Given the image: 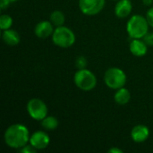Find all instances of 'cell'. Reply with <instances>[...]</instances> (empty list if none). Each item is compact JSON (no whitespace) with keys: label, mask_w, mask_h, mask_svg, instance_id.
<instances>
[{"label":"cell","mask_w":153,"mask_h":153,"mask_svg":"<svg viewBox=\"0 0 153 153\" xmlns=\"http://www.w3.org/2000/svg\"><path fill=\"white\" fill-rule=\"evenodd\" d=\"M51 38L53 43L61 48H69L76 41V36L73 30L65 25L56 27Z\"/></svg>","instance_id":"obj_4"},{"label":"cell","mask_w":153,"mask_h":153,"mask_svg":"<svg viewBox=\"0 0 153 153\" xmlns=\"http://www.w3.org/2000/svg\"><path fill=\"white\" fill-rule=\"evenodd\" d=\"M108 153H123L124 151L118 147H111L110 149L108 150Z\"/></svg>","instance_id":"obj_22"},{"label":"cell","mask_w":153,"mask_h":153,"mask_svg":"<svg viewBox=\"0 0 153 153\" xmlns=\"http://www.w3.org/2000/svg\"><path fill=\"white\" fill-rule=\"evenodd\" d=\"M29 143L31 144L37 151L45 150L50 143V137L47 132L38 130L30 134Z\"/></svg>","instance_id":"obj_8"},{"label":"cell","mask_w":153,"mask_h":153,"mask_svg":"<svg viewBox=\"0 0 153 153\" xmlns=\"http://www.w3.org/2000/svg\"><path fill=\"white\" fill-rule=\"evenodd\" d=\"M106 0H79L81 12L88 16L99 14L105 7Z\"/></svg>","instance_id":"obj_7"},{"label":"cell","mask_w":153,"mask_h":153,"mask_svg":"<svg viewBox=\"0 0 153 153\" xmlns=\"http://www.w3.org/2000/svg\"><path fill=\"white\" fill-rule=\"evenodd\" d=\"M131 100V92L126 87H122L116 91L114 94V100L119 106H125L129 103Z\"/></svg>","instance_id":"obj_14"},{"label":"cell","mask_w":153,"mask_h":153,"mask_svg":"<svg viewBox=\"0 0 153 153\" xmlns=\"http://www.w3.org/2000/svg\"><path fill=\"white\" fill-rule=\"evenodd\" d=\"M150 25L145 16L142 14L132 15L126 23V32L133 39H143L149 32Z\"/></svg>","instance_id":"obj_2"},{"label":"cell","mask_w":153,"mask_h":153,"mask_svg":"<svg viewBox=\"0 0 153 153\" xmlns=\"http://www.w3.org/2000/svg\"><path fill=\"white\" fill-rule=\"evenodd\" d=\"M55 28L56 27L50 21H41L36 24L34 28V34L39 39H48L52 36Z\"/></svg>","instance_id":"obj_9"},{"label":"cell","mask_w":153,"mask_h":153,"mask_svg":"<svg viewBox=\"0 0 153 153\" xmlns=\"http://www.w3.org/2000/svg\"><path fill=\"white\" fill-rule=\"evenodd\" d=\"M74 82L75 86L82 91H91L95 89L98 83V79L91 70L77 69L74 75Z\"/></svg>","instance_id":"obj_3"},{"label":"cell","mask_w":153,"mask_h":153,"mask_svg":"<svg viewBox=\"0 0 153 153\" xmlns=\"http://www.w3.org/2000/svg\"><path fill=\"white\" fill-rule=\"evenodd\" d=\"M88 61L84 56H79L75 59V66L77 69H84L87 67Z\"/></svg>","instance_id":"obj_18"},{"label":"cell","mask_w":153,"mask_h":153,"mask_svg":"<svg viewBox=\"0 0 153 153\" xmlns=\"http://www.w3.org/2000/svg\"><path fill=\"white\" fill-rule=\"evenodd\" d=\"M114 1H118V0H114Z\"/></svg>","instance_id":"obj_25"},{"label":"cell","mask_w":153,"mask_h":153,"mask_svg":"<svg viewBox=\"0 0 153 153\" xmlns=\"http://www.w3.org/2000/svg\"><path fill=\"white\" fill-rule=\"evenodd\" d=\"M131 138L136 143H142L148 140L150 136V129L145 125H136L131 130Z\"/></svg>","instance_id":"obj_10"},{"label":"cell","mask_w":153,"mask_h":153,"mask_svg":"<svg viewBox=\"0 0 153 153\" xmlns=\"http://www.w3.org/2000/svg\"><path fill=\"white\" fill-rule=\"evenodd\" d=\"M2 39L7 46L15 47L21 42V36L15 30L8 29L2 30Z\"/></svg>","instance_id":"obj_13"},{"label":"cell","mask_w":153,"mask_h":153,"mask_svg":"<svg viewBox=\"0 0 153 153\" xmlns=\"http://www.w3.org/2000/svg\"><path fill=\"white\" fill-rule=\"evenodd\" d=\"M133 11V4L131 0H118L115 5L114 12L117 18H127Z\"/></svg>","instance_id":"obj_11"},{"label":"cell","mask_w":153,"mask_h":153,"mask_svg":"<svg viewBox=\"0 0 153 153\" xmlns=\"http://www.w3.org/2000/svg\"><path fill=\"white\" fill-rule=\"evenodd\" d=\"M5 1H7V2H9L10 4H12V3H14V2H17L18 0H5Z\"/></svg>","instance_id":"obj_24"},{"label":"cell","mask_w":153,"mask_h":153,"mask_svg":"<svg viewBox=\"0 0 153 153\" xmlns=\"http://www.w3.org/2000/svg\"><path fill=\"white\" fill-rule=\"evenodd\" d=\"M40 126L45 131H54L59 126V121L54 116H47L43 120L40 121Z\"/></svg>","instance_id":"obj_15"},{"label":"cell","mask_w":153,"mask_h":153,"mask_svg":"<svg viewBox=\"0 0 153 153\" xmlns=\"http://www.w3.org/2000/svg\"><path fill=\"white\" fill-rule=\"evenodd\" d=\"M103 79L106 86L114 91L125 87L127 82V76L125 71L117 66L109 67L106 70Z\"/></svg>","instance_id":"obj_5"},{"label":"cell","mask_w":153,"mask_h":153,"mask_svg":"<svg viewBox=\"0 0 153 153\" xmlns=\"http://www.w3.org/2000/svg\"><path fill=\"white\" fill-rule=\"evenodd\" d=\"M19 152L22 153H36L37 152V150H36L31 144L28 143V144H26L24 147L21 148V149L19 150Z\"/></svg>","instance_id":"obj_19"},{"label":"cell","mask_w":153,"mask_h":153,"mask_svg":"<svg viewBox=\"0 0 153 153\" xmlns=\"http://www.w3.org/2000/svg\"><path fill=\"white\" fill-rule=\"evenodd\" d=\"M10 3L5 1V0H0V8L2 11H4V9H6L7 7H9Z\"/></svg>","instance_id":"obj_23"},{"label":"cell","mask_w":153,"mask_h":153,"mask_svg":"<svg viewBox=\"0 0 153 153\" xmlns=\"http://www.w3.org/2000/svg\"><path fill=\"white\" fill-rule=\"evenodd\" d=\"M146 19H147V22L150 25V27L153 28V6H152L146 13V15H145Z\"/></svg>","instance_id":"obj_20"},{"label":"cell","mask_w":153,"mask_h":153,"mask_svg":"<svg viewBox=\"0 0 153 153\" xmlns=\"http://www.w3.org/2000/svg\"><path fill=\"white\" fill-rule=\"evenodd\" d=\"M144 42L148 45V47H153V32H148L144 38L143 39Z\"/></svg>","instance_id":"obj_21"},{"label":"cell","mask_w":153,"mask_h":153,"mask_svg":"<svg viewBox=\"0 0 153 153\" xmlns=\"http://www.w3.org/2000/svg\"><path fill=\"white\" fill-rule=\"evenodd\" d=\"M49 21L55 27H59L65 25V15L61 10H54L49 15Z\"/></svg>","instance_id":"obj_16"},{"label":"cell","mask_w":153,"mask_h":153,"mask_svg":"<svg viewBox=\"0 0 153 153\" xmlns=\"http://www.w3.org/2000/svg\"><path fill=\"white\" fill-rule=\"evenodd\" d=\"M129 50L133 56L142 57L147 54L148 45L143 39H133L129 45Z\"/></svg>","instance_id":"obj_12"},{"label":"cell","mask_w":153,"mask_h":153,"mask_svg":"<svg viewBox=\"0 0 153 153\" xmlns=\"http://www.w3.org/2000/svg\"><path fill=\"white\" fill-rule=\"evenodd\" d=\"M13 23V20L11 15L7 13H3L0 16V29L1 30L11 29L12 25Z\"/></svg>","instance_id":"obj_17"},{"label":"cell","mask_w":153,"mask_h":153,"mask_svg":"<svg viewBox=\"0 0 153 153\" xmlns=\"http://www.w3.org/2000/svg\"><path fill=\"white\" fill-rule=\"evenodd\" d=\"M29 128L23 124H13L9 126L4 134V141L7 147L20 150L30 142Z\"/></svg>","instance_id":"obj_1"},{"label":"cell","mask_w":153,"mask_h":153,"mask_svg":"<svg viewBox=\"0 0 153 153\" xmlns=\"http://www.w3.org/2000/svg\"><path fill=\"white\" fill-rule=\"evenodd\" d=\"M26 110L30 117L35 121H41L48 115L47 104L40 99L33 98L26 105Z\"/></svg>","instance_id":"obj_6"}]
</instances>
